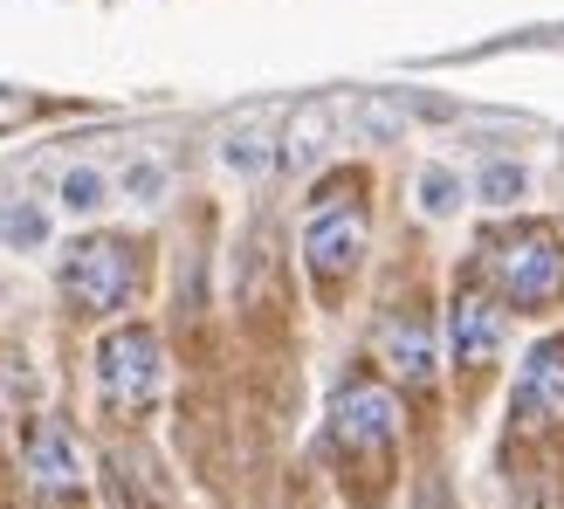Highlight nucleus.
Listing matches in <instances>:
<instances>
[{
    "label": "nucleus",
    "instance_id": "18",
    "mask_svg": "<svg viewBox=\"0 0 564 509\" xmlns=\"http://www.w3.org/2000/svg\"><path fill=\"white\" fill-rule=\"evenodd\" d=\"M358 193H365L358 173H330L317 193H310V214H345V207H358Z\"/></svg>",
    "mask_w": 564,
    "mask_h": 509
},
{
    "label": "nucleus",
    "instance_id": "12",
    "mask_svg": "<svg viewBox=\"0 0 564 509\" xmlns=\"http://www.w3.org/2000/svg\"><path fill=\"white\" fill-rule=\"evenodd\" d=\"M475 201H482V207H517V201H530V165L489 159L482 173H475Z\"/></svg>",
    "mask_w": 564,
    "mask_h": 509
},
{
    "label": "nucleus",
    "instance_id": "10",
    "mask_svg": "<svg viewBox=\"0 0 564 509\" xmlns=\"http://www.w3.org/2000/svg\"><path fill=\"white\" fill-rule=\"evenodd\" d=\"M330 118H337L330 104H303L296 118H290V138H282V165H290V173H310V165L324 159V145H330Z\"/></svg>",
    "mask_w": 564,
    "mask_h": 509
},
{
    "label": "nucleus",
    "instance_id": "13",
    "mask_svg": "<svg viewBox=\"0 0 564 509\" xmlns=\"http://www.w3.org/2000/svg\"><path fill=\"white\" fill-rule=\"evenodd\" d=\"M406 118H413L406 104H392V97H365V104L351 110V131L365 138V145H392V138L406 131Z\"/></svg>",
    "mask_w": 564,
    "mask_h": 509
},
{
    "label": "nucleus",
    "instance_id": "3",
    "mask_svg": "<svg viewBox=\"0 0 564 509\" xmlns=\"http://www.w3.org/2000/svg\"><path fill=\"white\" fill-rule=\"evenodd\" d=\"M55 282H63V296L83 317H110V310H124V296L138 290V248L118 241V235H83L63 254Z\"/></svg>",
    "mask_w": 564,
    "mask_h": 509
},
{
    "label": "nucleus",
    "instance_id": "7",
    "mask_svg": "<svg viewBox=\"0 0 564 509\" xmlns=\"http://www.w3.org/2000/svg\"><path fill=\"white\" fill-rule=\"evenodd\" d=\"M447 351H455L462 372H482L502 351V303L482 290V282H462L455 303H447Z\"/></svg>",
    "mask_w": 564,
    "mask_h": 509
},
{
    "label": "nucleus",
    "instance_id": "6",
    "mask_svg": "<svg viewBox=\"0 0 564 509\" xmlns=\"http://www.w3.org/2000/svg\"><path fill=\"white\" fill-rule=\"evenodd\" d=\"M358 254H365V214L345 207V214H310L303 228V269L324 296H337L345 282L358 275Z\"/></svg>",
    "mask_w": 564,
    "mask_h": 509
},
{
    "label": "nucleus",
    "instance_id": "15",
    "mask_svg": "<svg viewBox=\"0 0 564 509\" xmlns=\"http://www.w3.org/2000/svg\"><path fill=\"white\" fill-rule=\"evenodd\" d=\"M413 201H420V214L427 220H447L462 207V180L447 173V165H420V180H413Z\"/></svg>",
    "mask_w": 564,
    "mask_h": 509
},
{
    "label": "nucleus",
    "instance_id": "2",
    "mask_svg": "<svg viewBox=\"0 0 564 509\" xmlns=\"http://www.w3.org/2000/svg\"><path fill=\"white\" fill-rule=\"evenodd\" d=\"M489 275L510 310H557L564 303V241L551 228H510L489 241Z\"/></svg>",
    "mask_w": 564,
    "mask_h": 509
},
{
    "label": "nucleus",
    "instance_id": "1",
    "mask_svg": "<svg viewBox=\"0 0 564 509\" xmlns=\"http://www.w3.org/2000/svg\"><path fill=\"white\" fill-rule=\"evenodd\" d=\"M392 441H400V407L379 379H345L330 400V455L345 468V496L372 509L392 489Z\"/></svg>",
    "mask_w": 564,
    "mask_h": 509
},
{
    "label": "nucleus",
    "instance_id": "5",
    "mask_svg": "<svg viewBox=\"0 0 564 509\" xmlns=\"http://www.w3.org/2000/svg\"><path fill=\"white\" fill-rule=\"evenodd\" d=\"M21 468L42 509H83V462H76V441L55 420H28L21 427Z\"/></svg>",
    "mask_w": 564,
    "mask_h": 509
},
{
    "label": "nucleus",
    "instance_id": "16",
    "mask_svg": "<svg viewBox=\"0 0 564 509\" xmlns=\"http://www.w3.org/2000/svg\"><path fill=\"white\" fill-rule=\"evenodd\" d=\"M0 241L8 248H42L48 241V214L28 201H0Z\"/></svg>",
    "mask_w": 564,
    "mask_h": 509
},
{
    "label": "nucleus",
    "instance_id": "4",
    "mask_svg": "<svg viewBox=\"0 0 564 509\" xmlns=\"http://www.w3.org/2000/svg\"><path fill=\"white\" fill-rule=\"evenodd\" d=\"M97 386H104V400L118 407V413H145L159 400V386H165L159 331H145V324L104 331V345H97Z\"/></svg>",
    "mask_w": 564,
    "mask_h": 509
},
{
    "label": "nucleus",
    "instance_id": "14",
    "mask_svg": "<svg viewBox=\"0 0 564 509\" xmlns=\"http://www.w3.org/2000/svg\"><path fill=\"white\" fill-rule=\"evenodd\" d=\"M55 201H63V214H97V207H110V173H97V165H69L63 186H55Z\"/></svg>",
    "mask_w": 564,
    "mask_h": 509
},
{
    "label": "nucleus",
    "instance_id": "9",
    "mask_svg": "<svg viewBox=\"0 0 564 509\" xmlns=\"http://www.w3.org/2000/svg\"><path fill=\"white\" fill-rule=\"evenodd\" d=\"M517 413L538 427V420L564 413V337H544L523 365V386H517Z\"/></svg>",
    "mask_w": 564,
    "mask_h": 509
},
{
    "label": "nucleus",
    "instance_id": "11",
    "mask_svg": "<svg viewBox=\"0 0 564 509\" xmlns=\"http://www.w3.org/2000/svg\"><path fill=\"white\" fill-rule=\"evenodd\" d=\"M220 165H228L235 180H262L269 165H275V145H269L256 124H235L228 138H220Z\"/></svg>",
    "mask_w": 564,
    "mask_h": 509
},
{
    "label": "nucleus",
    "instance_id": "17",
    "mask_svg": "<svg viewBox=\"0 0 564 509\" xmlns=\"http://www.w3.org/2000/svg\"><path fill=\"white\" fill-rule=\"evenodd\" d=\"M118 186H124V201L159 207V201H165V186H173V173H165V159H131L124 173H118Z\"/></svg>",
    "mask_w": 564,
    "mask_h": 509
},
{
    "label": "nucleus",
    "instance_id": "8",
    "mask_svg": "<svg viewBox=\"0 0 564 509\" xmlns=\"http://www.w3.org/2000/svg\"><path fill=\"white\" fill-rule=\"evenodd\" d=\"M379 358L392 365V379L406 386H427L434 379V331L420 310H392V317L379 324Z\"/></svg>",
    "mask_w": 564,
    "mask_h": 509
},
{
    "label": "nucleus",
    "instance_id": "19",
    "mask_svg": "<svg viewBox=\"0 0 564 509\" xmlns=\"http://www.w3.org/2000/svg\"><path fill=\"white\" fill-rule=\"evenodd\" d=\"M21 118H28V97H8V90H0V131L21 124Z\"/></svg>",
    "mask_w": 564,
    "mask_h": 509
}]
</instances>
